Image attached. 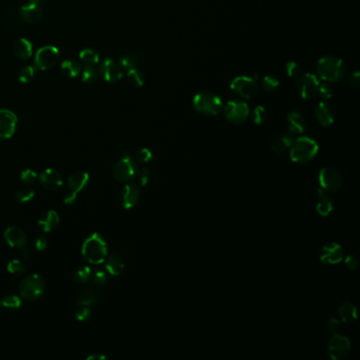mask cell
Segmentation results:
<instances>
[{
	"label": "cell",
	"mask_w": 360,
	"mask_h": 360,
	"mask_svg": "<svg viewBox=\"0 0 360 360\" xmlns=\"http://www.w3.org/2000/svg\"><path fill=\"white\" fill-rule=\"evenodd\" d=\"M113 177L117 182L126 183L131 181L136 174H138V167L135 161L132 160L129 152L123 153L121 160L117 161L113 167Z\"/></svg>",
	"instance_id": "52a82bcc"
},
{
	"label": "cell",
	"mask_w": 360,
	"mask_h": 360,
	"mask_svg": "<svg viewBox=\"0 0 360 360\" xmlns=\"http://www.w3.org/2000/svg\"><path fill=\"white\" fill-rule=\"evenodd\" d=\"M59 58V51L56 47L46 46L40 48L35 55V67L39 70H48L54 67Z\"/></svg>",
	"instance_id": "8fae6325"
},
{
	"label": "cell",
	"mask_w": 360,
	"mask_h": 360,
	"mask_svg": "<svg viewBox=\"0 0 360 360\" xmlns=\"http://www.w3.org/2000/svg\"><path fill=\"white\" fill-rule=\"evenodd\" d=\"M79 59L86 66H94L99 61V55L93 49H84L79 53Z\"/></svg>",
	"instance_id": "d6a6232c"
},
{
	"label": "cell",
	"mask_w": 360,
	"mask_h": 360,
	"mask_svg": "<svg viewBox=\"0 0 360 360\" xmlns=\"http://www.w3.org/2000/svg\"><path fill=\"white\" fill-rule=\"evenodd\" d=\"M140 196L141 193L138 185L127 184L123 187L121 193H119V201H121V204L124 208L130 209L139 202Z\"/></svg>",
	"instance_id": "ac0fdd59"
},
{
	"label": "cell",
	"mask_w": 360,
	"mask_h": 360,
	"mask_svg": "<svg viewBox=\"0 0 360 360\" xmlns=\"http://www.w3.org/2000/svg\"><path fill=\"white\" fill-rule=\"evenodd\" d=\"M91 268L88 266H80L78 268H76L73 272V280L78 283V284H82L86 283L87 281L90 280L91 277Z\"/></svg>",
	"instance_id": "836d02e7"
},
{
	"label": "cell",
	"mask_w": 360,
	"mask_h": 360,
	"mask_svg": "<svg viewBox=\"0 0 360 360\" xmlns=\"http://www.w3.org/2000/svg\"><path fill=\"white\" fill-rule=\"evenodd\" d=\"M333 93H334V89L330 83H327V82L320 83L318 88V94H317L320 96V98L324 100H329L330 98H332Z\"/></svg>",
	"instance_id": "f6af8a7d"
},
{
	"label": "cell",
	"mask_w": 360,
	"mask_h": 360,
	"mask_svg": "<svg viewBox=\"0 0 360 360\" xmlns=\"http://www.w3.org/2000/svg\"><path fill=\"white\" fill-rule=\"evenodd\" d=\"M43 0H28L22 9L20 17L23 20L28 24H37L43 18V10H41Z\"/></svg>",
	"instance_id": "9a60e30c"
},
{
	"label": "cell",
	"mask_w": 360,
	"mask_h": 360,
	"mask_svg": "<svg viewBox=\"0 0 360 360\" xmlns=\"http://www.w3.org/2000/svg\"><path fill=\"white\" fill-rule=\"evenodd\" d=\"M125 263L119 253H112L106 259V270L113 277H117L122 275L124 271Z\"/></svg>",
	"instance_id": "cb8c5ba5"
},
{
	"label": "cell",
	"mask_w": 360,
	"mask_h": 360,
	"mask_svg": "<svg viewBox=\"0 0 360 360\" xmlns=\"http://www.w3.org/2000/svg\"><path fill=\"white\" fill-rule=\"evenodd\" d=\"M249 107L242 100H230L224 109V114L228 122L240 125L247 121L249 116Z\"/></svg>",
	"instance_id": "9c48e42d"
},
{
	"label": "cell",
	"mask_w": 360,
	"mask_h": 360,
	"mask_svg": "<svg viewBox=\"0 0 360 360\" xmlns=\"http://www.w3.org/2000/svg\"><path fill=\"white\" fill-rule=\"evenodd\" d=\"M80 70H81L80 63L74 59L65 60L60 67L61 74L69 78H75L76 76H78V74L80 73Z\"/></svg>",
	"instance_id": "f546056e"
},
{
	"label": "cell",
	"mask_w": 360,
	"mask_h": 360,
	"mask_svg": "<svg viewBox=\"0 0 360 360\" xmlns=\"http://www.w3.org/2000/svg\"><path fill=\"white\" fill-rule=\"evenodd\" d=\"M87 359H88V360H91V359H94V360H96V359L102 360V359H106V356H104V355H91V356L87 357Z\"/></svg>",
	"instance_id": "db71d44e"
},
{
	"label": "cell",
	"mask_w": 360,
	"mask_h": 360,
	"mask_svg": "<svg viewBox=\"0 0 360 360\" xmlns=\"http://www.w3.org/2000/svg\"><path fill=\"white\" fill-rule=\"evenodd\" d=\"M339 316L346 323H351L357 319V310L350 302H344L339 307Z\"/></svg>",
	"instance_id": "4dcf8cb0"
},
{
	"label": "cell",
	"mask_w": 360,
	"mask_h": 360,
	"mask_svg": "<svg viewBox=\"0 0 360 360\" xmlns=\"http://www.w3.org/2000/svg\"><path fill=\"white\" fill-rule=\"evenodd\" d=\"M0 306L7 311H17L22 306V299L16 295H8L0 300Z\"/></svg>",
	"instance_id": "1f68e13d"
},
{
	"label": "cell",
	"mask_w": 360,
	"mask_h": 360,
	"mask_svg": "<svg viewBox=\"0 0 360 360\" xmlns=\"http://www.w3.org/2000/svg\"><path fill=\"white\" fill-rule=\"evenodd\" d=\"M285 70H286V74L288 75L289 78L298 79L302 75V68L296 61L287 62L285 66Z\"/></svg>",
	"instance_id": "74e56055"
},
{
	"label": "cell",
	"mask_w": 360,
	"mask_h": 360,
	"mask_svg": "<svg viewBox=\"0 0 360 360\" xmlns=\"http://www.w3.org/2000/svg\"><path fill=\"white\" fill-rule=\"evenodd\" d=\"M59 223L58 214L55 210L46 211L38 220V227L41 231L49 232L54 230Z\"/></svg>",
	"instance_id": "603a6c76"
},
{
	"label": "cell",
	"mask_w": 360,
	"mask_h": 360,
	"mask_svg": "<svg viewBox=\"0 0 360 360\" xmlns=\"http://www.w3.org/2000/svg\"><path fill=\"white\" fill-rule=\"evenodd\" d=\"M317 197H318V201H317V205H316L317 213L322 217L329 216L334 208V204H333L332 199L322 189L317 190Z\"/></svg>",
	"instance_id": "d4e9b609"
},
{
	"label": "cell",
	"mask_w": 360,
	"mask_h": 360,
	"mask_svg": "<svg viewBox=\"0 0 360 360\" xmlns=\"http://www.w3.org/2000/svg\"><path fill=\"white\" fill-rule=\"evenodd\" d=\"M13 52L17 57L23 60L28 59L32 55V44L25 38L17 39L13 44Z\"/></svg>",
	"instance_id": "4316f807"
},
{
	"label": "cell",
	"mask_w": 360,
	"mask_h": 360,
	"mask_svg": "<svg viewBox=\"0 0 360 360\" xmlns=\"http://www.w3.org/2000/svg\"><path fill=\"white\" fill-rule=\"evenodd\" d=\"M5 240L11 247L22 249L27 245L28 237L20 227L10 226L5 231Z\"/></svg>",
	"instance_id": "ffe728a7"
},
{
	"label": "cell",
	"mask_w": 360,
	"mask_h": 360,
	"mask_svg": "<svg viewBox=\"0 0 360 360\" xmlns=\"http://www.w3.org/2000/svg\"><path fill=\"white\" fill-rule=\"evenodd\" d=\"M294 140H295L294 135L289 132H286V133L279 135L278 138H276L271 143L272 151L277 154L284 153L286 150H288L290 148Z\"/></svg>",
	"instance_id": "484cf974"
},
{
	"label": "cell",
	"mask_w": 360,
	"mask_h": 360,
	"mask_svg": "<svg viewBox=\"0 0 360 360\" xmlns=\"http://www.w3.org/2000/svg\"><path fill=\"white\" fill-rule=\"evenodd\" d=\"M315 116L317 121L322 125V126H331L336 118V113L334 108L328 104L325 101H321L317 105L315 109Z\"/></svg>",
	"instance_id": "44dd1931"
},
{
	"label": "cell",
	"mask_w": 360,
	"mask_h": 360,
	"mask_svg": "<svg viewBox=\"0 0 360 360\" xmlns=\"http://www.w3.org/2000/svg\"><path fill=\"white\" fill-rule=\"evenodd\" d=\"M153 160V154L148 148H142L134 154V161L140 164H148Z\"/></svg>",
	"instance_id": "f35d334b"
},
{
	"label": "cell",
	"mask_w": 360,
	"mask_h": 360,
	"mask_svg": "<svg viewBox=\"0 0 360 360\" xmlns=\"http://www.w3.org/2000/svg\"><path fill=\"white\" fill-rule=\"evenodd\" d=\"M320 259L323 263L337 264L344 260V248L337 243L325 245L321 249Z\"/></svg>",
	"instance_id": "d6986e66"
},
{
	"label": "cell",
	"mask_w": 360,
	"mask_h": 360,
	"mask_svg": "<svg viewBox=\"0 0 360 360\" xmlns=\"http://www.w3.org/2000/svg\"><path fill=\"white\" fill-rule=\"evenodd\" d=\"M339 328H340V324H339L338 320L335 318H330L327 321V323H325V330H327V332H329L332 335L337 334L339 331Z\"/></svg>",
	"instance_id": "c3c4849f"
},
{
	"label": "cell",
	"mask_w": 360,
	"mask_h": 360,
	"mask_svg": "<svg viewBox=\"0 0 360 360\" xmlns=\"http://www.w3.org/2000/svg\"><path fill=\"white\" fill-rule=\"evenodd\" d=\"M318 152L319 145L315 140L301 136V138L294 140L291 144L289 148V157L290 160L295 163L305 164L313 161Z\"/></svg>",
	"instance_id": "7a4b0ae2"
},
{
	"label": "cell",
	"mask_w": 360,
	"mask_h": 360,
	"mask_svg": "<svg viewBox=\"0 0 360 360\" xmlns=\"http://www.w3.org/2000/svg\"><path fill=\"white\" fill-rule=\"evenodd\" d=\"M81 255L90 264L99 265L104 263L108 257V248L105 239L98 232L90 235L81 246Z\"/></svg>",
	"instance_id": "6da1fadb"
},
{
	"label": "cell",
	"mask_w": 360,
	"mask_h": 360,
	"mask_svg": "<svg viewBox=\"0 0 360 360\" xmlns=\"http://www.w3.org/2000/svg\"><path fill=\"white\" fill-rule=\"evenodd\" d=\"M319 183L322 190L335 193L341 187L342 177L336 169L325 167L319 173Z\"/></svg>",
	"instance_id": "4fadbf2b"
},
{
	"label": "cell",
	"mask_w": 360,
	"mask_h": 360,
	"mask_svg": "<svg viewBox=\"0 0 360 360\" xmlns=\"http://www.w3.org/2000/svg\"><path fill=\"white\" fill-rule=\"evenodd\" d=\"M140 62H141V58L139 54L132 52V51L122 54L118 61V63L121 65L124 71H129L131 69H138Z\"/></svg>",
	"instance_id": "83f0119b"
},
{
	"label": "cell",
	"mask_w": 360,
	"mask_h": 360,
	"mask_svg": "<svg viewBox=\"0 0 360 360\" xmlns=\"http://www.w3.org/2000/svg\"><path fill=\"white\" fill-rule=\"evenodd\" d=\"M351 350L350 340L338 334H334L328 346V354L333 360H344Z\"/></svg>",
	"instance_id": "7c38bea8"
},
{
	"label": "cell",
	"mask_w": 360,
	"mask_h": 360,
	"mask_svg": "<svg viewBox=\"0 0 360 360\" xmlns=\"http://www.w3.org/2000/svg\"><path fill=\"white\" fill-rule=\"evenodd\" d=\"M261 84H262V88L264 89V91H266V92H273V91H276L279 88L280 80L276 76L266 75V76L263 77Z\"/></svg>",
	"instance_id": "d590c367"
},
{
	"label": "cell",
	"mask_w": 360,
	"mask_h": 360,
	"mask_svg": "<svg viewBox=\"0 0 360 360\" xmlns=\"http://www.w3.org/2000/svg\"><path fill=\"white\" fill-rule=\"evenodd\" d=\"M34 76H35V68L28 66V67H25L24 69L19 72L18 79L23 83H29L33 80Z\"/></svg>",
	"instance_id": "ee69618b"
},
{
	"label": "cell",
	"mask_w": 360,
	"mask_h": 360,
	"mask_svg": "<svg viewBox=\"0 0 360 360\" xmlns=\"http://www.w3.org/2000/svg\"><path fill=\"white\" fill-rule=\"evenodd\" d=\"M345 263H346V266H347L350 270H356V269H358L359 261H358V259L356 258L355 256H352V255L348 256L346 261H345Z\"/></svg>",
	"instance_id": "816d5d0a"
},
{
	"label": "cell",
	"mask_w": 360,
	"mask_h": 360,
	"mask_svg": "<svg viewBox=\"0 0 360 360\" xmlns=\"http://www.w3.org/2000/svg\"><path fill=\"white\" fill-rule=\"evenodd\" d=\"M359 82H360V73L358 71H355L352 73L351 77H350V84H351V87L353 88H358V86H359Z\"/></svg>",
	"instance_id": "f5cc1de1"
},
{
	"label": "cell",
	"mask_w": 360,
	"mask_h": 360,
	"mask_svg": "<svg viewBox=\"0 0 360 360\" xmlns=\"http://www.w3.org/2000/svg\"><path fill=\"white\" fill-rule=\"evenodd\" d=\"M38 178V175L32 169H25L20 174V180L26 184H32Z\"/></svg>",
	"instance_id": "7dc6e473"
},
{
	"label": "cell",
	"mask_w": 360,
	"mask_h": 360,
	"mask_svg": "<svg viewBox=\"0 0 360 360\" xmlns=\"http://www.w3.org/2000/svg\"><path fill=\"white\" fill-rule=\"evenodd\" d=\"M22 252H23V256L25 257V258H29V257H30V250L29 249L23 247L22 248Z\"/></svg>",
	"instance_id": "11a10c76"
},
{
	"label": "cell",
	"mask_w": 360,
	"mask_h": 360,
	"mask_svg": "<svg viewBox=\"0 0 360 360\" xmlns=\"http://www.w3.org/2000/svg\"><path fill=\"white\" fill-rule=\"evenodd\" d=\"M34 247L38 251H44L48 247V239L45 236H37L34 239Z\"/></svg>",
	"instance_id": "681fc988"
},
{
	"label": "cell",
	"mask_w": 360,
	"mask_h": 360,
	"mask_svg": "<svg viewBox=\"0 0 360 360\" xmlns=\"http://www.w3.org/2000/svg\"><path fill=\"white\" fill-rule=\"evenodd\" d=\"M18 289L22 298L28 301H35L45 293V281L37 273H32L20 281Z\"/></svg>",
	"instance_id": "5b68a950"
},
{
	"label": "cell",
	"mask_w": 360,
	"mask_h": 360,
	"mask_svg": "<svg viewBox=\"0 0 360 360\" xmlns=\"http://www.w3.org/2000/svg\"><path fill=\"white\" fill-rule=\"evenodd\" d=\"M287 123H288V132L295 135L302 134L306 130V122L303 115L297 110L290 111L287 114Z\"/></svg>",
	"instance_id": "7402d4cb"
},
{
	"label": "cell",
	"mask_w": 360,
	"mask_h": 360,
	"mask_svg": "<svg viewBox=\"0 0 360 360\" xmlns=\"http://www.w3.org/2000/svg\"><path fill=\"white\" fill-rule=\"evenodd\" d=\"M89 180V174L84 173V171H76V173L72 174L69 179H68V193L63 198L65 204H73L76 201L77 196L80 194V192L88 185Z\"/></svg>",
	"instance_id": "ba28073f"
},
{
	"label": "cell",
	"mask_w": 360,
	"mask_h": 360,
	"mask_svg": "<svg viewBox=\"0 0 360 360\" xmlns=\"http://www.w3.org/2000/svg\"><path fill=\"white\" fill-rule=\"evenodd\" d=\"M41 185L49 192H56L62 185L61 175L53 168H47L39 175Z\"/></svg>",
	"instance_id": "e0dca14e"
},
{
	"label": "cell",
	"mask_w": 360,
	"mask_h": 360,
	"mask_svg": "<svg viewBox=\"0 0 360 360\" xmlns=\"http://www.w3.org/2000/svg\"><path fill=\"white\" fill-rule=\"evenodd\" d=\"M193 104L195 109L205 116H215L219 114L223 107L221 98L211 91H201L197 93L194 97Z\"/></svg>",
	"instance_id": "277c9868"
},
{
	"label": "cell",
	"mask_w": 360,
	"mask_h": 360,
	"mask_svg": "<svg viewBox=\"0 0 360 360\" xmlns=\"http://www.w3.org/2000/svg\"><path fill=\"white\" fill-rule=\"evenodd\" d=\"M98 301V296L93 289H83L76 296L75 304L78 306H91Z\"/></svg>",
	"instance_id": "f1b7e54d"
},
{
	"label": "cell",
	"mask_w": 360,
	"mask_h": 360,
	"mask_svg": "<svg viewBox=\"0 0 360 360\" xmlns=\"http://www.w3.org/2000/svg\"><path fill=\"white\" fill-rule=\"evenodd\" d=\"M230 89L240 97L252 99L259 94L260 91L258 77L238 76L231 81Z\"/></svg>",
	"instance_id": "8992f818"
},
{
	"label": "cell",
	"mask_w": 360,
	"mask_h": 360,
	"mask_svg": "<svg viewBox=\"0 0 360 360\" xmlns=\"http://www.w3.org/2000/svg\"><path fill=\"white\" fill-rule=\"evenodd\" d=\"M99 75L108 82H115L123 77L124 70L118 62L107 58L99 67Z\"/></svg>",
	"instance_id": "2e32d148"
},
{
	"label": "cell",
	"mask_w": 360,
	"mask_h": 360,
	"mask_svg": "<svg viewBox=\"0 0 360 360\" xmlns=\"http://www.w3.org/2000/svg\"><path fill=\"white\" fill-rule=\"evenodd\" d=\"M34 197H35V193H34V190L30 189V188H23V189L18 190L15 195L16 201L19 203H28Z\"/></svg>",
	"instance_id": "7bdbcfd3"
},
{
	"label": "cell",
	"mask_w": 360,
	"mask_h": 360,
	"mask_svg": "<svg viewBox=\"0 0 360 360\" xmlns=\"http://www.w3.org/2000/svg\"><path fill=\"white\" fill-rule=\"evenodd\" d=\"M18 119L14 112L8 109L0 110V140L11 139L14 135Z\"/></svg>",
	"instance_id": "5bb4252c"
},
{
	"label": "cell",
	"mask_w": 360,
	"mask_h": 360,
	"mask_svg": "<svg viewBox=\"0 0 360 360\" xmlns=\"http://www.w3.org/2000/svg\"><path fill=\"white\" fill-rule=\"evenodd\" d=\"M82 81L87 84H93L98 79V73L92 66H86L82 71Z\"/></svg>",
	"instance_id": "8d00e7d4"
},
{
	"label": "cell",
	"mask_w": 360,
	"mask_h": 360,
	"mask_svg": "<svg viewBox=\"0 0 360 360\" xmlns=\"http://www.w3.org/2000/svg\"><path fill=\"white\" fill-rule=\"evenodd\" d=\"M92 316V311L89 306H79L75 313V318L80 322H86L90 320Z\"/></svg>",
	"instance_id": "bcb514c9"
},
{
	"label": "cell",
	"mask_w": 360,
	"mask_h": 360,
	"mask_svg": "<svg viewBox=\"0 0 360 360\" xmlns=\"http://www.w3.org/2000/svg\"><path fill=\"white\" fill-rule=\"evenodd\" d=\"M90 280L93 284L95 285H104L108 281V276L107 272L104 269H95L94 271L91 272Z\"/></svg>",
	"instance_id": "60d3db41"
},
{
	"label": "cell",
	"mask_w": 360,
	"mask_h": 360,
	"mask_svg": "<svg viewBox=\"0 0 360 360\" xmlns=\"http://www.w3.org/2000/svg\"><path fill=\"white\" fill-rule=\"evenodd\" d=\"M127 78L134 87L141 88L145 83V75L139 69H131L127 71Z\"/></svg>",
	"instance_id": "e575fe53"
},
{
	"label": "cell",
	"mask_w": 360,
	"mask_h": 360,
	"mask_svg": "<svg viewBox=\"0 0 360 360\" xmlns=\"http://www.w3.org/2000/svg\"><path fill=\"white\" fill-rule=\"evenodd\" d=\"M297 80L298 90L303 99L312 100L317 96L320 86V80L317 75L313 73H304Z\"/></svg>",
	"instance_id": "30bf717a"
},
{
	"label": "cell",
	"mask_w": 360,
	"mask_h": 360,
	"mask_svg": "<svg viewBox=\"0 0 360 360\" xmlns=\"http://www.w3.org/2000/svg\"><path fill=\"white\" fill-rule=\"evenodd\" d=\"M267 117V113L264 107L258 106L256 107L251 113V119L256 125H261Z\"/></svg>",
	"instance_id": "b9f144b4"
},
{
	"label": "cell",
	"mask_w": 360,
	"mask_h": 360,
	"mask_svg": "<svg viewBox=\"0 0 360 360\" xmlns=\"http://www.w3.org/2000/svg\"><path fill=\"white\" fill-rule=\"evenodd\" d=\"M8 271L14 276H23L26 272V267L20 260L15 259L8 264Z\"/></svg>",
	"instance_id": "ab89813d"
},
{
	"label": "cell",
	"mask_w": 360,
	"mask_h": 360,
	"mask_svg": "<svg viewBox=\"0 0 360 360\" xmlns=\"http://www.w3.org/2000/svg\"><path fill=\"white\" fill-rule=\"evenodd\" d=\"M138 179L140 181V184L142 186H146L150 180V171L147 168H142L140 171H138Z\"/></svg>",
	"instance_id": "f907efd6"
},
{
	"label": "cell",
	"mask_w": 360,
	"mask_h": 360,
	"mask_svg": "<svg viewBox=\"0 0 360 360\" xmlns=\"http://www.w3.org/2000/svg\"><path fill=\"white\" fill-rule=\"evenodd\" d=\"M317 73L323 80L337 82L344 78L346 74V66L344 60L337 56H323L317 63Z\"/></svg>",
	"instance_id": "3957f363"
}]
</instances>
